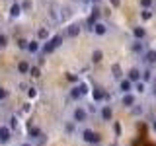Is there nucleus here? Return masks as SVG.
<instances>
[{
  "label": "nucleus",
  "instance_id": "nucleus-22",
  "mask_svg": "<svg viewBox=\"0 0 156 146\" xmlns=\"http://www.w3.org/2000/svg\"><path fill=\"white\" fill-rule=\"evenodd\" d=\"M139 4L143 6V10H150V6L154 4V0H139Z\"/></svg>",
  "mask_w": 156,
  "mask_h": 146
},
{
  "label": "nucleus",
  "instance_id": "nucleus-33",
  "mask_svg": "<svg viewBox=\"0 0 156 146\" xmlns=\"http://www.w3.org/2000/svg\"><path fill=\"white\" fill-rule=\"evenodd\" d=\"M109 2H111V4H113V6L117 8V6H119V4H121V0H109Z\"/></svg>",
  "mask_w": 156,
  "mask_h": 146
},
{
  "label": "nucleus",
  "instance_id": "nucleus-25",
  "mask_svg": "<svg viewBox=\"0 0 156 146\" xmlns=\"http://www.w3.org/2000/svg\"><path fill=\"white\" fill-rule=\"evenodd\" d=\"M8 45V35L6 33H0V49H4Z\"/></svg>",
  "mask_w": 156,
  "mask_h": 146
},
{
  "label": "nucleus",
  "instance_id": "nucleus-20",
  "mask_svg": "<svg viewBox=\"0 0 156 146\" xmlns=\"http://www.w3.org/2000/svg\"><path fill=\"white\" fill-rule=\"evenodd\" d=\"M133 86H135V90L139 92V94H144V90H146V84H144V82H140V80H139V82H135Z\"/></svg>",
  "mask_w": 156,
  "mask_h": 146
},
{
  "label": "nucleus",
  "instance_id": "nucleus-18",
  "mask_svg": "<svg viewBox=\"0 0 156 146\" xmlns=\"http://www.w3.org/2000/svg\"><path fill=\"white\" fill-rule=\"evenodd\" d=\"M101 58H104V53H101L100 49H96V51L92 53V62H101Z\"/></svg>",
  "mask_w": 156,
  "mask_h": 146
},
{
  "label": "nucleus",
  "instance_id": "nucleus-38",
  "mask_svg": "<svg viewBox=\"0 0 156 146\" xmlns=\"http://www.w3.org/2000/svg\"><path fill=\"white\" fill-rule=\"evenodd\" d=\"M92 2H96V4H98V2H100V0H92Z\"/></svg>",
  "mask_w": 156,
  "mask_h": 146
},
{
  "label": "nucleus",
  "instance_id": "nucleus-36",
  "mask_svg": "<svg viewBox=\"0 0 156 146\" xmlns=\"http://www.w3.org/2000/svg\"><path fill=\"white\" fill-rule=\"evenodd\" d=\"M152 96H154V97H156V84H154V86H152Z\"/></svg>",
  "mask_w": 156,
  "mask_h": 146
},
{
  "label": "nucleus",
  "instance_id": "nucleus-27",
  "mask_svg": "<svg viewBox=\"0 0 156 146\" xmlns=\"http://www.w3.org/2000/svg\"><path fill=\"white\" fill-rule=\"evenodd\" d=\"M111 70H113V76L115 78H121V66L119 64H113V66H111Z\"/></svg>",
  "mask_w": 156,
  "mask_h": 146
},
{
  "label": "nucleus",
  "instance_id": "nucleus-14",
  "mask_svg": "<svg viewBox=\"0 0 156 146\" xmlns=\"http://www.w3.org/2000/svg\"><path fill=\"white\" fill-rule=\"evenodd\" d=\"M131 51H133L135 55H143V53L146 51V47H144V43H143V41H135L133 45H131Z\"/></svg>",
  "mask_w": 156,
  "mask_h": 146
},
{
  "label": "nucleus",
  "instance_id": "nucleus-30",
  "mask_svg": "<svg viewBox=\"0 0 156 146\" xmlns=\"http://www.w3.org/2000/svg\"><path fill=\"white\" fill-rule=\"evenodd\" d=\"M140 16H143V19H150V18H152V12H150V10H143Z\"/></svg>",
  "mask_w": 156,
  "mask_h": 146
},
{
  "label": "nucleus",
  "instance_id": "nucleus-11",
  "mask_svg": "<svg viewBox=\"0 0 156 146\" xmlns=\"http://www.w3.org/2000/svg\"><path fill=\"white\" fill-rule=\"evenodd\" d=\"M105 97H107V94L101 90V88H94V90H92V99L94 101H104Z\"/></svg>",
  "mask_w": 156,
  "mask_h": 146
},
{
  "label": "nucleus",
  "instance_id": "nucleus-12",
  "mask_svg": "<svg viewBox=\"0 0 156 146\" xmlns=\"http://www.w3.org/2000/svg\"><path fill=\"white\" fill-rule=\"evenodd\" d=\"M133 37H135V41H143V39L146 37V29L140 27V26L133 27Z\"/></svg>",
  "mask_w": 156,
  "mask_h": 146
},
{
  "label": "nucleus",
  "instance_id": "nucleus-7",
  "mask_svg": "<svg viewBox=\"0 0 156 146\" xmlns=\"http://www.w3.org/2000/svg\"><path fill=\"white\" fill-rule=\"evenodd\" d=\"M92 31H94L96 35H105V33H107V26H105L104 22H100V19H98L94 26H92Z\"/></svg>",
  "mask_w": 156,
  "mask_h": 146
},
{
  "label": "nucleus",
  "instance_id": "nucleus-10",
  "mask_svg": "<svg viewBox=\"0 0 156 146\" xmlns=\"http://www.w3.org/2000/svg\"><path fill=\"white\" fill-rule=\"evenodd\" d=\"M119 90H121V94H129V92L133 90V82H129L127 78H121L119 80Z\"/></svg>",
  "mask_w": 156,
  "mask_h": 146
},
{
  "label": "nucleus",
  "instance_id": "nucleus-6",
  "mask_svg": "<svg viewBox=\"0 0 156 146\" xmlns=\"http://www.w3.org/2000/svg\"><path fill=\"white\" fill-rule=\"evenodd\" d=\"M12 138V129L8 125H0V142H8Z\"/></svg>",
  "mask_w": 156,
  "mask_h": 146
},
{
  "label": "nucleus",
  "instance_id": "nucleus-2",
  "mask_svg": "<svg viewBox=\"0 0 156 146\" xmlns=\"http://www.w3.org/2000/svg\"><path fill=\"white\" fill-rule=\"evenodd\" d=\"M80 134H82V140L88 142V144H98L100 142V134H98L96 130H92V129H84Z\"/></svg>",
  "mask_w": 156,
  "mask_h": 146
},
{
  "label": "nucleus",
  "instance_id": "nucleus-13",
  "mask_svg": "<svg viewBox=\"0 0 156 146\" xmlns=\"http://www.w3.org/2000/svg\"><path fill=\"white\" fill-rule=\"evenodd\" d=\"M80 31H82V29H80L78 23H70V26L66 27V35L68 37H78V35H80Z\"/></svg>",
  "mask_w": 156,
  "mask_h": 146
},
{
  "label": "nucleus",
  "instance_id": "nucleus-19",
  "mask_svg": "<svg viewBox=\"0 0 156 146\" xmlns=\"http://www.w3.org/2000/svg\"><path fill=\"white\" fill-rule=\"evenodd\" d=\"M82 96H84V94L80 92V88H78V86H74V88L70 90V97H72V99H80Z\"/></svg>",
  "mask_w": 156,
  "mask_h": 146
},
{
  "label": "nucleus",
  "instance_id": "nucleus-28",
  "mask_svg": "<svg viewBox=\"0 0 156 146\" xmlns=\"http://www.w3.org/2000/svg\"><path fill=\"white\" fill-rule=\"evenodd\" d=\"M6 97H8V90H6V88H2V86H0V101H4Z\"/></svg>",
  "mask_w": 156,
  "mask_h": 146
},
{
  "label": "nucleus",
  "instance_id": "nucleus-29",
  "mask_svg": "<svg viewBox=\"0 0 156 146\" xmlns=\"http://www.w3.org/2000/svg\"><path fill=\"white\" fill-rule=\"evenodd\" d=\"M18 47H20V49H26V47H27V39L20 37V39H18Z\"/></svg>",
  "mask_w": 156,
  "mask_h": 146
},
{
  "label": "nucleus",
  "instance_id": "nucleus-4",
  "mask_svg": "<svg viewBox=\"0 0 156 146\" xmlns=\"http://www.w3.org/2000/svg\"><path fill=\"white\" fill-rule=\"evenodd\" d=\"M121 105L127 107V109H133V107L136 105V96L133 94V92H129V94H123V97H121Z\"/></svg>",
  "mask_w": 156,
  "mask_h": 146
},
{
  "label": "nucleus",
  "instance_id": "nucleus-16",
  "mask_svg": "<svg viewBox=\"0 0 156 146\" xmlns=\"http://www.w3.org/2000/svg\"><path fill=\"white\" fill-rule=\"evenodd\" d=\"M29 66H31V64H29L27 61H20L18 62V72H20V74H27V72H29Z\"/></svg>",
  "mask_w": 156,
  "mask_h": 146
},
{
  "label": "nucleus",
  "instance_id": "nucleus-26",
  "mask_svg": "<svg viewBox=\"0 0 156 146\" xmlns=\"http://www.w3.org/2000/svg\"><path fill=\"white\" fill-rule=\"evenodd\" d=\"M20 6H22V10H31L33 8V2H31V0H23Z\"/></svg>",
  "mask_w": 156,
  "mask_h": 146
},
{
  "label": "nucleus",
  "instance_id": "nucleus-31",
  "mask_svg": "<svg viewBox=\"0 0 156 146\" xmlns=\"http://www.w3.org/2000/svg\"><path fill=\"white\" fill-rule=\"evenodd\" d=\"M16 125H18V119H16V117H12V119H10V125H8V127H10V129H14Z\"/></svg>",
  "mask_w": 156,
  "mask_h": 146
},
{
  "label": "nucleus",
  "instance_id": "nucleus-37",
  "mask_svg": "<svg viewBox=\"0 0 156 146\" xmlns=\"http://www.w3.org/2000/svg\"><path fill=\"white\" fill-rule=\"evenodd\" d=\"M20 146H31V144H29V142H23V144H20Z\"/></svg>",
  "mask_w": 156,
  "mask_h": 146
},
{
  "label": "nucleus",
  "instance_id": "nucleus-34",
  "mask_svg": "<svg viewBox=\"0 0 156 146\" xmlns=\"http://www.w3.org/2000/svg\"><path fill=\"white\" fill-rule=\"evenodd\" d=\"M115 133H117V134L121 133V125H119V123H115Z\"/></svg>",
  "mask_w": 156,
  "mask_h": 146
},
{
  "label": "nucleus",
  "instance_id": "nucleus-5",
  "mask_svg": "<svg viewBox=\"0 0 156 146\" xmlns=\"http://www.w3.org/2000/svg\"><path fill=\"white\" fill-rule=\"evenodd\" d=\"M143 61H144L148 66L156 64V49H148V51H144V53H143Z\"/></svg>",
  "mask_w": 156,
  "mask_h": 146
},
{
  "label": "nucleus",
  "instance_id": "nucleus-23",
  "mask_svg": "<svg viewBox=\"0 0 156 146\" xmlns=\"http://www.w3.org/2000/svg\"><path fill=\"white\" fill-rule=\"evenodd\" d=\"M27 74H31L33 78H37V76H41V70H39L37 66H29V72Z\"/></svg>",
  "mask_w": 156,
  "mask_h": 146
},
{
  "label": "nucleus",
  "instance_id": "nucleus-1",
  "mask_svg": "<svg viewBox=\"0 0 156 146\" xmlns=\"http://www.w3.org/2000/svg\"><path fill=\"white\" fill-rule=\"evenodd\" d=\"M61 43H62V35H55V37L47 39V43L43 45V55H49V53H53L57 47H61Z\"/></svg>",
  "mask_w": 156,
  "mask_h": 146
},
{
  "label": "nucleus",
  "instance_id": "nucleus-9",
  "mask_svg": "<svg viewBox=\"0 0 156 146\" xmlns=\"http://www.w3.org/2000/svg\"><path fill=\"white\" fill-rule=\"evenodd\" d=\"M111 117H113V109H111L109 105H104V107H101V111H100V119L107 123V121H111Z\"/></svg>",
  "mask_w": 156,
  "mask_h": 146
},
{
  "label": "nucleus",
  "instance_id": "nucleus-8",
  "mask_svg": "<svg viewBox=\"0 0 156 146\" xmlns=\"http://www.w3.org/2000/svg\"><path fill=\"white\" fill-rule=\"evenodd\" d=\"M127 80L133 82V84H135V82H139L140 80V68H136V66L131 68V70L127 72Z\"/></svg>",
  "mask_w": 156,
  "mask_h": 146
},
{
  "label": "nucleus",
  "instance_id": "nucleus-15",
  "mask_svg": "<svg viewBox=\"0 0 156 146\" xmlns=\"http://www.w3.org/2000/svg\"><path fill=\"white\" fill-rule=\"evenodd\" d=\"M39 49H41L39 41H27V47H26V51H27V53H31V55H37Z\"/></svg>",
  "mask_w": 156,
  "mask_h": 146
},
{
  "label": "nucleus",
  "instance_id": "nucleus-17",
  "mask_svg": "<svg viewBox=\"0 0 156 146\" xmlns=\"http://www.w3.org/2000/svg\"><path fill=\"white\" fill-rule=\"evenodd\" d=\"M20 14H22V6H20L18 2H14L12 6H10V16H12V18H18Z\"/></svg>",
  "mask_w": 156,
  "mask_h": 146
},
{
  "label": "nucleus",
  "instance_id": "nucleus-32",
  "mask_svg": "<svg viewBox=\"0 0 156 146\" xmlns=\"http://www.w3.org/2000/svg\"><path fill=\"white\" fill-rule=\"evenodd\" d=\"M27 96H29V97H35V96H37V92H35V88H31V90H29V92H27Z\"/></svg>",
  "mask_w": 156,
  "mask_h": 146
},
{
  "label": "nucleus",
  "instance_id": "nucleus-3",
  "mask_svg": "<svg viewBox=\"0 0 156 146\" xmlns=\"http://www.w3.org/2000/svg\"><path fill=\"white\" fill-rule=\"evenodd\" d=\"M86 119H88V111L82 105L74 107V111H72V121H74V123H86Z\"/></svg>",
  "mask_w": 156,
  "mask_h": 146
},
{
  "label": "nucleus",
  "instance_id": "nucleus-35",
  "mask_svg": "<svg viewBox=\"0 0 156 146\" xmlns=\"http://www.w3.org/2000/svg\"><path fill=\"white\" fill-rule=\"evenodd\" d=\"M152 130H154V133H156V119L152 121Z\"/></svg>",
  "mask_w": 156,
  "mask_h": 146
},
{
  "label": "nucleus",
  "instance_id": "nucleus-21",
  "mask_svg": "<svg viewBox=\"0 0 156 146\" xmlns=\"http://www.w3.org/2000/svg\"><path fill=\"white\" fill-rule=\"evenodd\" d=\"M37 37H39V39H49V29H47V27H39Z\"/></svg>",
  "mask_w": 156,
  "mask_h": 146
},
{
  "label": "nucleus",
  "instance_id": "nucleus-24",
  "mask_svg": "<svg viewBox=\"0 0 156 146\" xmlns=\"http://www.w3.org/2000/svg\"><path fill=\"white\" fill-rule=\"evenodd\" d=\"M29 134H31L33 138H39V136H41V133H39V129H37V127H31V125H29Z\"/></svg>",
  "mask_w": 156,
  "mask_h": 146
}]
</instances>
